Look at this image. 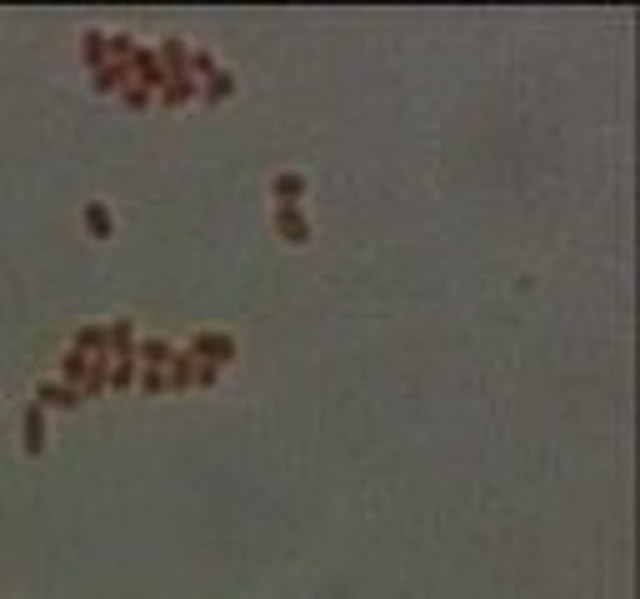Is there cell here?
Wrapping results in <instances>:
<instances>
[{"mask_svg":"<svg viewBox=\"0 0 640 599\" xmlns=\"http://www.w3.org/2000/svg\"><path fill=\"white\" fill-rule=\"evenodd\" d=\"M235 355V344L225 340V335H200L195 340V360H205V365H221V360H230Z\"/></svg>","mask_w":640,"mask_h":599,"instance_id":"cell-1","label":"cell"},{"mask_svg":"<svg viewBox=\"0 0 640 599\" xmlns=\"http://www.w3.org/2000/svg\"><path fill=\"white\" fill-rule=\"evenodd\" d=\"M276 225L290 235V245H306V240H311V225H306V215H300L295 205H281V210H276Z\"/></svg>","mask_w":640,"mask_h":599,"instance_id":"cell-2","label":"cell"},{"mask_svg":"<svg viewBox=\"0 0 640 599\" xmlns=\"http://www.w3.org/2000/svg\"><path fill=\"white\" fill-rule=\"evenodd\" d=\"M40 445H45V409L30 404V409H25V450L40 455Z\"/></svg>","mask_w":640,"mask_h":599,"instance_id":"cell-3","label":"cell"},{"mask_svg":"<svg viewBox=\"0 0 640 599\" xmlns=\"http://www.w3.org/2000/svg\"><path fill=\"white\" fill-rule=\"evenodd\" d=\"M36 404L45 409V404H80V390L75 385H40L36 390Z\"/></svg>","mask_w":640,"mask_h":599,"instance_id":"cell-4","label":"cell"},{"mask_svg":"<svg viewBox=\"0 0 640 599\" xmlns=\"http://www.w3.org/2000/svg\"><path fill=\"white\" fill-rule=\"evenodd\" d=\"M195 90H200V85H195L191 75H170V85L161 90V100H165V105H186V100L195 96Z\"/></svg>","mask_w":640,"mask_h":599,"instance_id":"cell-5","label":"cell"},{"mask_svg":"<svg viewBox=\"0 0 640 599\" xmlns=\"http://www.w3.org/2000/svg\"><path fill=\"white\" fill-rule=\"evenodd\" d=\"M140 355H145V365H150V370H165V365L175 360V350H170L165 340H145V344H140Z\"/></svg>","mask_w":640,"mask_h":599,"instance_id":"cell-6","label":"cell"},{"mask_svg":"<svg viewBox=\"0 0 640 599\" xmlns=\"http://www.w3.org/2000/svg\"><path fill=\"white\" fill-rule=\"evenodd\" d=\"M300 190H306V180H300V175H276V195H285V205H295Z\"/></svg>","mask_w":640,"mask_h":599,"instance_id":"cell-7","label":"cell"},{"mask_svg":"<svg viewBox=\"0 0 640 599\" xmlns=\"http://www.w3.org/2000/svg\"><path fill=\"white\" fill-rule=\"evenodd\" d=\"M131 380H135V365H131V355H120V365L110 370V385H115V390H126Z\"/></svg>","mask_w":640,"mask_h":599,"instance_id":"cell-8","label":"cell"},{"mask_svg":"<svg viewBox=\"0 0 640 599\" xmlns=\"http://www.w3.org/2000/svg\"><path fill=\"white\" fill-rule=\"evenodd\" d=\"M126 80H131L126 66H120V70H115V66H101V80H96V85H101V90H115V85H126Z\"/></svg>","mask_w":640,"mask_h":599,"instance_id":"cell-9","label":"cell"},{"mask_svg":"<svg viewBox=\"0 0 640 599\" xmlns=\"http://www.w3.org/2000/svg\"><path fill=\"white\" fill-rule=\"evenodd\" d=\"M85 374H90V360L75 350V355H66V380H85Z\"/></svg>","mask_w":640,"mask_h":599,"instance_id":"cell-10","label":"cell"},{"mask_svg":"<svg viewBox=\"0 0 640 599\" xmlns=\"http://www.w3.org/2000/svg\"><path fill=\"white\" fill-rule=\"evenodd\" d=\"M85 220H90V230H96V235H110V215H105V205H90Z\"/></svg>","mask_w":640,"mask_h":599,"instance_id":"cell-11","label":"cell"},{"mask_svg":"<svg viewBox=\"0 0 640 599\" xmlns=\"http://www.w3.org/2000/svg\"><path fill=\"white\" fill-rule=\"evenodd\" d=\"M205 96H210V100H225V96H230V75L216 70V75H210V90H205Z\"/></svg>","mask_w":640,"mask_h":599,"instance_id":"cell-12","label":"cell"},{"mask_svg":"<svg viewBox=\"0 0 640 599\" xmlns=\"http://www.w3.org/2000/svg\"><path fill=\"white\" fill-rule=\"evenodd\" d=\"M105 50H110L115 60H131V55H135V45H131V36H110V45H105Z\"/></svg>","mask_w":640,"mask_h":599,"instance_id":"cell-13","label":"cell"},{"mask_svg":"<svg viewBox=\"0 0 640 599\" xmlns=\"http://www.w3.org/2000/svg\"><path fill=\"white\" fill-rule=\"evenodd\" d=\"M105 36H96V30H90V36H85V60H90V66H101V55H105V45H101Z\"/></svg>","mask_w":640,"mask_h":599,"instance_id":"cell-14","label":"cell"},{"mask_svg":"<svg viewBox=\"0 0 640 599\" xmlns=\"http://www.w3.org/2000/svg\"><path fill=\"white\" fill-rule=\"evenodd\" d=\"M75 344H80V350H101V344H105V330H80Z\"/></svg>","mask_w":640,"mask_h":599,"instance_id":"cell-15","label":"cell"},{"mask_svg":"<svg viewBox=\"0 0 640 599\" xmlns=\"http://www.w3.org/2000/svg\"><path fill=\"white\" fill-rule=\"evenodd\" d=\"M140 385H145V390H170V374H165V370H145Z\"/></svg>","mask_w":640,"mask_h":599,"instance_id":"cell-16","label":"cell"},{"mask_svg":"<svg viewBox=\"0 0 640 599\" xmlns=\"http://www.w3.org/2000/svg\"><path fill=\"white\" fill-rule=\"evenodd\" d=\"M165 55H170V66H186V60H191V55H186V45H180V40H170V45H165Z\"/></svg>","mask_w":640,"mask_h":599,"instance_id":"cell-17","label":"cell"}]
</instances>
